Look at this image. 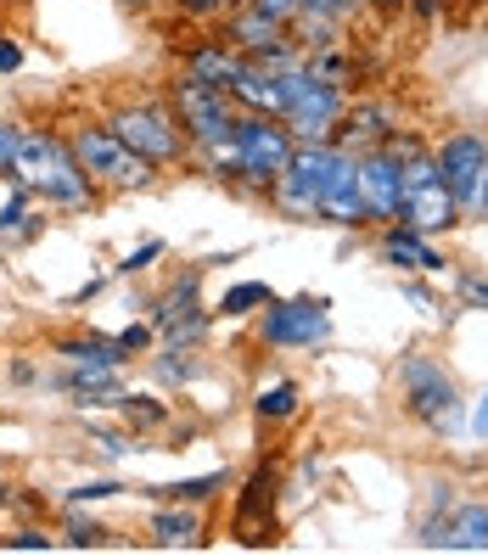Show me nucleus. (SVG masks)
<instances>
[{
	"label": "nucleus",
	"instance_id": "33",
	"mask_svg": "<svg viewBox=\"0 0 488 555\" xmlns=\"http://www.w3.org/2000/svg\"><path fill=\"white\" fill-rule=\"evenodd\" d=\"M152 258H163V242H141V247L129 253L118 270H124V275H136V270H146V264H152Z\"/></svg>",
	"mask_w": 488,
	"mask_h": 555
},
{
	"label": "nucleus",
	"instance_id": "9",
	"mask_svg": "<svg viewBox=\"0 0 488 555\" xmlns=\"http://www.w3.org/2000/svg\"><path fill=\"white\" fill-rule=\"evenodd\" d=\"M343 113H348V85H325V79L309 74L304 95L281 113V124H286V135L298 146H320V141H337Z\"/></svg>",
	"mask_w": 488,
	"mask_h": 555
},
{
	"label": "nucleus",
	"instance_id": "17",
	"mask_svg": "<svg viewBox=\"0 0 488 555\" xmlns=\"http://www.w3.org/2000/svg\"><path fill=\"white\" fill-rule=\"evenodd\" d=\"M242 68H247V56H242V51H231L224 40H197V46H191V51L180 56V74L203 79V85H219V90H231Z\"/></svg>",
	"mask_w": 488,
	"mask_h": 555
},
{
	"label": "nucleus",
	"instance_id": "37",
	"mask_svg": "<svg viewBox=\"0 0 488 555\" xmlns=\"http://www.w3.org/2000/svg\"><path fill=\"white\" fill-rule=\"evenodd\" d=\"M461 292H466V304L488 309V281H477V275H461Z\"/></svg>",
	"mask_w": 488,
	"mask_h": 555
},
{
	"label": "nucleus",
	"instance_id": "23",
	"mask_svg": "<svg viewBox=\"0 0 488 555\" xmlns=\"http://www.w3.org/2000/svg\"><path fill=\"white\" fill-rule=\"evenodd\" d=\"M224 482H231L224 472H208V477H185V482H163V488H152V494L157 500H175V505H197V500H214Z\"/></svg>",
	"mask_w": 488,
	"mask_h": 555
},
{
	"label": "nucleus",
	"instance_id": "31",
	"mask_svg": "<svg viewBox=\"0 0 488 555\" xmlns=\"http://www.w3.org/2000/svg\"><path fill=\"white\" fill-rule=\"evenodd\" d=\"M253 12H265V17H275V23H292L304 12V0H247Z\"/></svg>",
	"mask_w": 488,
	"mask_h": 555
},
{
	"label": "nucleus",
	"instance_id": "26",
	"mask_svg": "<svg viewBox=\"0 0 488 555\" xmlns=\"http://www.w3.org/2000/svg\"><path fill=\"white\" fill-rule=\"evenodd\" d=\"M17 152H23V124L17 118H0V175H7V180L17 169Z\"/></svg>",
	"mask_w": 488,
	"mask_h": 555
},
{
	"label": "nucleus",
	"instance_id": "19",
	"mask_svg": "<svg viewBox=\"0 0 488 555\" xmlns=\"http://www.w3.org/2000/svg\"><path fill=\"white\" fill-rule=\"evenodd\" d=\"M152 544H163V550H197L203 544V516L191 511V505L157 511L152 516Z\"/></svg>",
	"mask_w": 488,
	"mask_h": 555
},
{
	"label": "nucleus",
	"instance_id": "40",
	"mask_svg": "<svg viewBox=\"0 0 488 555\" xmlns=\"http://www.w3.org/2000/svg\"><path fill=\"white\" fill-rule=\"evenodd\" d=\"M95 443H102V449H107V454H124V449H129V443H124V438H118V433H102V438H95Z\"/></svg>",
	"mask_w": 488,
	"mask_h": 555
},
{
	"label": "nucleus",
	"instance_id": "28",
	"mask_svg": "<svg viewBox=\"0 0 488 555\" xmlns=\"http://www.w3.org/2000/svg\"><path fill=\"white\" fill-rule=\"evenodd\" d=\"M118 404H124L129 427H157V421H163V404H152V399H124V393H118Z\"/></svg>",
	"mask_w": 488,
	"mask_h": 555
},
{
	"label": "nucleus",
	"instance_id": "34",
	"mask_svg": "<svg viewBox=\"0 0 488 555\" xmlns=\"http://www.w3.org/2000/svg\"><path fill=\"white\" fill-rule=\"evenodd\" d=\"M152 343V325H124V332H118V348L124 353H141Z\"/></svg>",
	"mask_w": 488,
	"mask_h": 555
},
{
	"label": "nucleus",
	"instance_id": "16",
	"mask_svg": "<svg viewBox=\"0 0 488 555\" xmlns=\"http://www.w3.org/2000/svg\"><path fill=\"white\" fill-rule=\"evenodd\" d=\"M236 533H242V544H270L275 539V472L270 466L247 482V494L236 505Z\"/></svg>",
	"mask_w": 488,
	"mask_h": 555
},
{
	"label": "nucleus",
	"instance_id": "39",
	"mask_svg": "<svg viewBox=\"0 0 488 555\" xmlns=\"http://www.w3.org/2000/svg\"><path fill=\"white\" fill-rule=\"evenodd\" d=\"M404 7H410V12L421 17V23H427V17H438V12L449 7V0H404Z\"/></svg>",
	"mask_w": 488,
	"mask_h": 555
},
{
	"label": "nucleus",
	"instance_id": "38",
	"mask_svg": "<svg viewBox=\"0 0 488 555\" xmlns=\"http://www.w3.org/2000/svg\"><path fill=\"white\" fill-rule=\"evenodd\" d=\"M472 438H488V387H483V399L472 410Z\"/></svg>",
	"mask_w": 488,
	"mask_h": 555
},
{
	"label": "nucleus",
	"instance_id": "22",
	"mask_svg": "<svg viewBox=\"0 0 488 555\" xmlns=\"http://www.w3.org/2000/svg\"><path fill=\"white\" fill-rule=\"evenodd\" d=\"M56 353H68L74 365H102V371H118L124 359H129V353L118 348V337H113V343H107V337H79V343H62Z\"/></svg>",
	"mask_w": 488,
	"mask_h": 555
},
{
	"label": "nucleus",
	"instance_id": "36",
	"mask_svg": "<svg viewBox=\"0 0 488 555\" xmlns=\"http://www.w3.org/2000/svg\"><path fill=\"white\" fill-rule=\"evenodd\" d=\"M17 68H23V46L0 35V74H17Z\"/></svg>",
	"mask_w": 488,
	"mask_h": 555
},
{
	"label": "nucleus",
	"instance_id": "10",
	"mask_svg": "<svg viewBox=\"0 0 488 555\" xmlns=\"http://www.w3.org/2000/svg\"><path fill=\"white\" fill-rule=\"evenodd\" d=\"M332 304L325 298H292V304H265V325H258V337L270 348H320L332 337Z\"/></svg>",
	"mask_w": 488,
	"mask_h": 555
},
{
	"label": "nucleus",
	"instance_id": "29",
	"mask_svg": "<svg viewBox=\"0 0 488 555\" xmlns=\"http://www.w3.org/2000/svg\"><path fill=\"white\" fill-rule=\"evenodd\" d=\"M68 544H74V550H95V544H107V528H102V521L74 516V521H68Z\"/></svg>",
	"mask_w": 488,
	"mask_h": 555
},
{
	"label": "nucleus",
	"instance_id": "13",
	"mask_svg": "<svg viewBox=\"0 0 488 555\" xmlns=\"http://www.w3.org/2000/svg\"><path fill=\"white\" fill-rule=\"evenodd\" d=\"M320 224H343V231H365L371 224V203H365V185H360V152H343L332 185L320 197Z\"/></svg>",
	"mask_w": 488,
	"mask_h": 555
},
{
	"label": "nucleus",
	"instance_id": "43",
	"mask_svg": "<svg viewBox=\"0 0 488 555\" xmlns=\"http://www.w3.org/2000/svg\"><path fill=\"white\" fill-rule=\"evenodd\" d=\"M382 7H404V0H382Z\"/></svg>",
	"mask_w": 488,
	"mask_h": 555
},
{
	"label": "nucleus",
	"instance_id": "18",
	"mask_svg": "<svg viewBox=\"0 0 488 555\" xmlns=\"http://www.w3.org/2000/svg\"><path fill=\"white\" fill-rule=\"evenodd\" d=\"M382 264H394V270H427V275L449 270V264H444V253L427 247V236L410 231V224H399V219L387 224V236H382Z\"/></svg>",
	"mask_w": 488,
	"mask_h": 555
},
{
	"label": "nucleus",
	"instance_id": "24",
	"mask_svg": "<svg viewBox=\"0 0 488 555\" xmlns=\"http://www.w3.org/2000/svg\"><path fill=\"white\" fill-rule=\"evenodd\" d=\"M270 298H275V292H270L265 281H236V286L219 298V314H224V320H242V314H253V309H265Z\"/></svg>",
	"mask_w": 488,
	"mask_h": 555
},
{
	"label": "nucleus",
	"instance_id": "15",
	"mask_svg": "<svg viewBox=\"0 0 488 555\" xmlns=\"http://www.w3.org/2000/svg\"><path fill=\"white\" fill-rule=\"evenodd\" d=\"M399 224H410V231H421V236L454 231V224H461V203L449 197V185H444V180H421V185L404 191V214H399Z\"/></svg>",
	"mask_w": 488,
	"mask_h": 555
},
{
	"label": "nucleus",
	"instance_id": "27",
	"mask_svg": "<svg viewBox=\"0 0 488 555\" xmlns=\"http://www.w3.org/2000/svg\"><path fill=\"white\" fill-rule=\"evenodd\" d=\"M231 7H242V0H180V12H185L191 23H219Z\"/></svg>",
	"mask_w": 488,
	"mask_h": 555
},
{
	"label": "nucleus",
	"instance_id": "44",
	"mask_svg": "<svg viewBox=\"0 0 488 555\" xmlns=\"http://www.w3.org/2000/svg\"><path fill=\"white\" fill-rule=\"evenodd\" d=\"M466 7H483V0H466Z\"/></svg>",
	"mask_w": 488,
	"mask_h": 555
},
{
	"label": "nucleus",
	"instance_id": "42",
	"mask_svg": "<svg viewBox=\"0 0 488 555\" xmlns=\"http://www.w3.org/2000/svg\"><path fill=\"white\" fill-rule=\"evenodd\" d=\"M124 7H146V0H124Z\"/></svg>",
	"mask_w": 488,
	"mask_h": 555
},
{
	"label": "nucleus",
	"instance_id": "35",
	"mask_svg": "<svg viewBox=\"0 0 488 555\" xmlns=\"http://www.w3.org/2000/svg\"><path fill=\"white\" fill-rule=\"evenodd\" d=\"M0 544H7V550H51V533L28 528V533H12V539H0Z\"/></svg>",
	"mask_w": 488,
	"mask_h": 555
},
{
	"label": "nucleus",
	"instance_id": "5",
	"mask_svg": "<svg viewBox=\"0 0 488 555\" xmlns=\"http://www.w3.org/2000/svg\"><path fill=\"white\" fill-rule=\"evenodd\" d=\"M337 157H343V146H332V141L298 146V152H292V163H286V175L265 191V203H270L281 219L314 224V219H320V197H325V185H332Z\"/></svg>",
	"mask_w": 488,
	"mask_h": 555
},
{
	"label": "nucleus",
	"instance_id": "1",
	"mask_svg": "<svg viewBox=\"0 0 488 555\" xmlns=\"http://www.w3.org/2000/svg\"><path fill=\"white\" fill-rule=\"evenodd\" d=\"M12 180H23L51 208H95L102 203V185L79 169V157L68 152V141H62L56 129H28L23 124V152H17Z\"/></svg>",
	"mask_w": 488,
	"mask_h": 555
},
{
	"label": "nucleus",
	"instance_id": "25",
	"mask_svg": "<svg viewBox=\"0 0 488 555\" xmlns=\"http://www.w3.org/2000/svg\"><path fill=\"white\" fill-rule=\"evenodd\" d=\"M292 410H298V387L292 382H275V387L258 393V421H286Z\"/></svg>",
	"mask_w": 488,
	"mask_h": 555
},
{
	"label": "nucleus",
	"instance_id": "2",
	"mask_svg": "<svg viewBox=\"0 0 488 555\" xmlns=\"http://www.w3.org/2000/svg\"><path fill=\"white\" fill-rule=\"evenodd\" d=\"M68 152L79 157V169L102 185V191H146L157 180V163H146L141 152H129L107 124H95V118H79L68 124Z\"/></svg>",
	"mask_w": 488,
	"mask_h": 555
},
{
	"label": "nucleus",
	"instance_id": "4",
	"mask_svg": "<svg viewBox=\"0 0 488 555\" xmlns=\"http://www.w3.org/2000/svg\"><path fill=\"white\" fill-rule=\"evenodd\" d=\"M102 124L129 152H141L146 163H157V169H169V163H180L191 152V141H185V129H180L169 102H118Z\"/></svg>",
	"mask_w": 488,
	"mask_h": 555
},
{
	"label": "nucleus",
	"instance_id": "6",
	"mask_svg": "<svg viewBox=\"0 0 488 555\" xmlns=\"http://www.w3.org/2000/svg\"><path fill=\"white\" fill-rule=\"evenodd\" d=\"M169 107H175V118H180L191 146L231 141L236 135V118H242V107L219 85H203V79H191V74H175L169 79Z\"/></svg>",
	"mask_w": 488,
	"mask_h": 555
},
{
	"label": "nucleus",
	"instance_id": "7",
	"mask_svg": "<svg viewBox=\"0 0 488 555\" xmlns=\"http://www.w3.org/2000/svg\"><path fill=\"white\" fill-rule=\"evenodd\" d=\"M399 387H404V410L415 421H427L433 433H454L461 427V387H454V376L444 365H433V359H404L399 365Z\"/></svg>",
	"mask_w": 488,
	"mask_h": 555
},
{
	"label": "nucleus",
	"instance_id": "11",
	"mask_svg": "<svg viewBox=\"0 0 488 555\" xmlns=\"http://www.w3.org/2000/svg\"><path fill=\"white\" fill-rule=\"evenodd\" d=\"M433 157H438V180L449 185V197L461 203V214H477L483 169H488V141L477 135V129H461V135H449Z\"/></svg>",
	"mask_w": 488,
	"mask_h": 555
},
{
	"label": "nucleus",
	"instance_id": "41",
	"mask_svg": "<svg viewBox=\"0 0 488 555\" xmlns=\"http://www.w3.org/2000/svg\"><path fill=\"white\" fill-rule=\"evenodd\" d=\"M477 214L488 219V169H483V197H477Z\"/></svg>",
	"mask_w": 488,
	"mask_h": 555
},
{
	"label": "nucleus",
	"instance_id": "32",
	"mask_svg": "<svg viewBox=\"0 0 488 555\" xmlns=\"http://www.w3.org/2000/svg\"><path fill=\"white\" fill-rule=\"evenodd\" d=\"M118 494V482H79L74 494H68V505H90V500H113Z\"/></svg>",
	"mask_w": 488,
	"mask_h": 555
},
{
	"label": "nucleus",
	"instance_id": "20",
	"mask_svg": "<svg viewBox=\"0 0 488 555\" xmlns=\"http://www.w3.org/2000/svg\"><path fill=\"white\" fill-rule=\"evenodd\" d=\"M56 387H68L79 404H118V371H102V365H74V371H62Z\"/></svg>",
	"mask_w": 488,
	"mask_h": 555
},
{
	"label": "nucleus",
	"instance_id": "14",
	"mask_svg": "<svg viewBox=\"0 0 488 555\" xmlns=\"http://www.w3.org/2000/svg\"><path fill=\"white\" fill-rule=\"evenodd\" d=\"M360 185H365V203H371V224H394L404 214V169H399V157H387L382 146L360 152Z\"/></svg>",
	"mask_w": 488,
	"mask_h": 555
},
{
	"label": "nucleus",
	"instance_id": "30",
	"mask_svg": "<svg viewBox=\"0 0 488 555\" xmlns=\"http://www.w3.org/2000/svg\"><path fill=\"white\" fill-rule=\"evenodd\" d=\"M304 7H309V12H325V17H337V23H354V17L371 7V0H304Z\"/></svg>",
	"mask_w": 488,
	"mask_h": 555
},
{
	"label": "nucleus",
	"instance_id": "3",
	"mask_svg": "<svg viewBox=\"0 0 488 555\" xmlns=\"http://www.w3.org/2000/svg\"><path fill=\"white\" fill-rule=\"evenodd\" d=\"M231 141H236V185H247L253 197H265V191L286 175L292 152H298V141L286 135V124L270 118V113H242Z\"/></svg>",
	"mask_w": 488,
	"mask_h": 555
},
{
	"label": "nucleus",
	"instance_id": "21",
	"mask_svg": "<svg viewBox=\"0 0 488 555\" xmlns=\"http://www.w3.org/2000/svg\"><path fill=\"white\" fill-rule=\"evenodd\" d=\"M444 550H488V505H461L444 521Z\"/></svg>",
	"mask_w": 488,
	"mask_h": 555
},
{
	"label": "nucleus",
	"instance_id": "8",
	"mask_svg": "<svg viewBox=\"0 0 488 555\" xmlns=\"http://www.w3.org/2000/svg\"><path fill=\"white\" fill-rule=\"evenodd\" d=\"M219 40L231 51H242L247 62H270V68H281V62H304V51L292 46V35H286V23L253 12L247 0L219 17Z\"/></svg>",
	"mask_w": 488,
	"mask_h": 555
},
{
	"label": "nucleus",
	"instance_id": "12",
	"mask_svg": "<svg viewBox=\"0 0 488 555\" xmlns=\"http://www.w3.org/2000/svg\"><path fill=\"white\" fill-rule=\"evenodd\" d=\"M197 281H203V270H185V275L169 286V298L157 304L152 332L169 343V348H191V343H203V332H208V309H203V298H197Z\"/></svg>",
	"mask_w": 488,
	"mask_h": 555
}]
</instances>
